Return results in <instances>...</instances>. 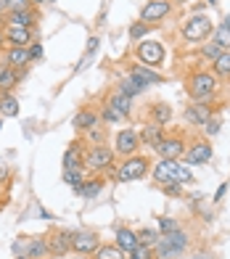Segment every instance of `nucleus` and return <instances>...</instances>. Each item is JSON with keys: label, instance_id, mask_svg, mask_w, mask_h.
I'll use <instances>...</instances> for the list:
<instances>
[{"label": "nucleus", "instance_id": "f257e3e1", "mask_svg": "<svg viewBox=\"0 0 230 259\" xmlns=\"http://www.w3.org/2000/svg\"><path fill=\"white\" fill-rule=\"evenodd\" d=\"M154 180L159 185H167V183H193V175L188 172V167L177 164L175 159H162L154 167Z\"/></svg>", "mask_w": 230, "mask_h": 259}, {"label": "nucleus", "instance_id": "f03ea898", "mask_svg": "<svg viewBox=\"0 0 230 259\" xmlns=\"http://www.w3.org/2000/svg\"><path fill=\"white\" fill-rule=\"evenodd\" d=\"M186 90L196 103H206L217 93V77L212 72H196V74H191Z\"/></svg>", "mask_w": 230, "mask_h": 259}, {"label": "nucleus", "instance_id": "7ed1b4c3", "mask_svg": "<svg viewBox=\"0 0 230 259\" xmlns=\"http://www.w3.org/2000/svg\"><path fill=\"white\" fill-rule=\"evenodd\" d=\"M186 246H188V235L177 228V230L162 235L159 243L154 246V251H156L159 259H172V256H180L182 251H186Z\"/></svg>", "mask_w": 230, "mask_h": 259}, {"label": "nucleus", "instance_id": "20e7f679", "mask_svg": "<svg viewBox=\"0 0 230 259\" xmlns=\"http://www.w3.org/2000/svg\"><path fill=\"white\" fill-rule=\"evenodd\" d=\"M212 32H214L212 19L204 16V14H193L191 19H186V24H182V37L188 42H201V40L209 37Z\"/></svg>", "mask_w": 230, "mask_h": 259}, {"label": "nucleus", "instance_id": "39448f33", "mask_svg": "<svg viewBox=\"0 0 230 259\" xmlns=\"http://www.w3.org/2000/svg\"><path fill=\"white\" fill-rule=\"evenodd\" d=\"M148 175V159L143 156H127L124 159V164L119 167L117 172V180L119 183H132V180H141Z\"/></svg>", "mask_w": 230, "mask_h": 259}, {"label": "nucleus", "instance_id": "423d86ee", "mask_svg": "<svg viewBox=\"0 0 230 259\" xmlns=\"http://www.w3.org/2000/svg\"><path fill=\"white\" fill-rule=\"evenodd\" d=\"M111 164H114V151H109L106 143L87 148V154H85V167L87 169H109Z\"/></svg>", "mask_w": 230, "mask_h": 259}, {"label": "nucleus", "instance_id": "0eeeda50", "mask_svg": "<svg viewBox=\"0 0 230 259\" xmlns=\"http://www.w3.org/2000/svg\"><path fill=\"white\" fill-rule=\"evenodd\" d=\"M98 246H101L98 233H93V230L72 233V251L82 254V256H90V254H96V251H98Z\"/></svg>", "mask_w": 230, "mask_h": 259}, {"label": "nucleus", "instance_id": "6e6552de", "mask_svg": "<svg viewBox=\"0 0 230 259\" xmlns=\"http://www.w3.org/2000/svg\"><path fill=\"white\" fill-rule=\"evenodd\" d=\"M137 58H141L146 66H159L164 61V45L156 42V40H143L137 45Z\"/></svg>", "mask_w": 230, "mask_h": 259}, {"label": "nucleus", "instance_id": "1a4fd4ad", "mask_svg": "<svg viewBox=\"0 0 230 259\" xmlns=\"http://www.w3.org/2000/svg\"><path fill=\"white\" fill-rule=\"evenodd\" d=\"M172 3L169 0H148L141 11V21L143 24H154V21H162L164 16H169Z\"/></svg>", "mask_w": 230, "mask_h": 259}, {"label": "nucleus", "instance_id": "9d476101", "mask_svg": "<svg viewBox=\"0 0 230 259\" xmlns=\"http://www.w3.org/2000/svg\"><path fill=\"white\" fill-rule=\"evenodd\" d=\"M64 169H85V143L79 138L64 151Z\"/></svg>", "mask_w": 230, "mask_h": 259}, {"label": "nucleus", "instance_id": "9b49d317", "mask_svg": "<svg viewBox=\"0 0 230 259\" xmlns=\"http://www.w3.org/2000/svg\"><path fill=\"white\" fill-rule=\"evenodd\" d=\"M69 251H72V233L69 230H53L48 235V254L66 256Z\"/></svg>", "mask_w": 230, "mask_h": 259}, {"label": "nucleus", "instance_id": "f8f14e48", "mask_svg": "<svg viewBox=\"0 0 230 259\" xmlns=\"http://www.w3.org/2000/svg\"><path fill=\"white\" fill-rule=\"evenodd\" d=\"M156 151H159V156H162V159H175L177 161L188 148H186V140H182L180 135H172V138H164L162 143L156 146Z\"/></svg>", "mask_w": 230, "mask_h": 259}, {"label": "nucleus", "instance_id": "ddd939ff", "mask_svg": "<svg viewBox=\"0 0 230 259\" xmlns=\"http://www.w3.org/2000/svg\"><path fill=\"white\" fill-rule=\"evenodd\" d=\"M137 146H141L137 130H119V135H117V154H122L124 159H127V156H135Z\"/></svg>", "mask_w": 230, "mask_h": 259}, {"label": "nucleus", "instance_id": "4468645a", "mask_svg": "<svg viewBox=\"0 0 230 259\" xmlns=\"http://www.w3.org/2000/svg\"><path fill=\"white\" fill-rule=\"evenodd\" d=\"M209 159H212V146L206 143V140H196V143H191V148L186 151L188 164H206Z\"/></svg>", "mask_w": 230, "mask_h": 259}, {"label": "nucleus", "instance_id": "2eb2a0df", "mask_svg": "<svg viewBox=\"0 0 230 259\" xmlns=\"http://www.w3.org/2000/svg\"><path fill=\"white\" fill-rule=\"evenodd\" d=\"M130 77H132V79H135L143 90H146L148 85H159V82H164V77H162V74H156L151 66H132Z\"/></svg>", "mask_w": 230, "mask_h": 259}, {"label": "nucleus", "instance_id": "dca6fc26", "mask_svg": "<svg viewBox=\"0 0 230 259\" xmlns=\"http://www.w3.org/2000/svg\"><path fill=\"white\" fill-rule=\"evenodd\" d=\"M6 40L11 42V48H29L32 29H27V27H8L6 29Z\"/></svg>", "mask_w": 230, "mask_h": 259}, {"label": "nucleus", "instance_id": "f3484780", "mask_svg": "<svg viewBox=\"0 0 230 259\" xmlns=\"http://www.w3.org/2000/svg\"><path fill=\"white\" fill-rule=\"evenodd\" d=\"M186 119L191 124H206L212 119V106H206V103H193L186 109Z\"/></svg>", "mask_w": 230, "mask_h": 259}, {"label": "nucleus", "instance_id": "a211bd4d", "mask_svg": "<svg viewBox=\"0 0 230 259\" xmlns=\"http://www.w3.org/2000/svg\"><path fill=\"white\" fill-rule=\"evenodd\" d=\"M137 138H141V143H146V146H151V148H156L159 143L164 140V130L159 127V124H146L141 133H137Z\"/></svg>", "mask_w": 230, "mask_h": 259}, {"label": "nucleus", "instance_id": "6ab92c4d", "mask_svg": "<svg viewBox=\"0 0 230 259\" xmlns=\"http://www.w3.org/2000/svg\"><path fill=\"white\" fill-rule=\"evenodd\" d=\"M6 27H27V29H32L34 27V14L29 8L27 11H8Z\"/></svg>", "mask_w": 230, "mask_h": 259}, {"label": "nucleus", "instance_id": "aec40b11", "mask_svg": "<svg viewBox=\"0 0 230 259\" xmlns=\"http://www.w3.org/2000/svg\"><path fill=\"white\" fill-rule=\"evenodd\" d=\"M48 254V238H32L24 246V256L27 259H42Z\"/></svg>", "mask_w": 230, "mask_h": 259}, {"label": "nucleus", "instance_id": "412c9836", "mask_svg": "<svg viewBox=\"0 0 230 259\" xmlns=\"http://www.w3.org/2000/svg\"><path fill=\"white\" fill-rule=\"evenodd\" d=\"M151 119H154V124H159V127L169 124V119H172V106L164 103V101L154 103V106H151Z\"/></svg>", "mask_w": 230, "mask_h": 259}, {"label": "nucleus", "instance_id": "4be33fe9", "mask_svg": "<svg viewBox=\"0 0 230 259\" xmlns=\"http://www.w3.org/2000/svg\"><path fill=\"white\" fill-rule=\"evenodd\" d=\"M117 246H119L124 254H130L135 246H137V233H132L130 228H119L117 230Z\"/></svg>", "mask_w": 230, "mask_h": 259}, {"label": "nucleus", "instance_id": "5701e85b", "mask_svg": "<svg viewBox=\"0 0 230 259\" xmlns=\"http://www.w3.org/2000/svg\"><path fill=\"white\" fill-rule=\"evenodd\" d=\"M19 82V69L0 66V93H11Z\"/></svg>", "mask_w": 230, "mask_h": 259}, {"label": "nucleus", "instance_id": "b1692460", "mask_svg": "<svg viewBox=\"0 0 230 259\" xmlns=\"http://www.w3.org/2000/svg\"><path fill=\"white\" fill-rule=\"evenodd\" d=\"M109 106H111L114 111H119L122 116H127V114H130V109H132V98L122 96V93L117 90V93H111V96H109Z\"/></svg>", "mask_w": 230, "mask_h": 259}, {"label": "nucleus", "instance_id": "393cba45", "mask_svg": "<svg viewBox=\"0 0 230 259\" xmlns=\"http://www.w3.org/2000/svg\"><path fill=\"white\" fill-rule=\"evenodd\" d=\"M19 114V101L14 93H0V116H16Z\"/></svg>", "mask_w": 230, "mask_h": 259}, {"label": "nucleus", "instance_id": "a878e982", "mask_svg": "<svg viewBox=\"0 0 230 259\" xmlns=\"http://www.w3.org/2000/svg\"><path fill=\"white\" fill-rule=\"evenodd\" d=\"M212 72H214V77H230V51H222L220 56L214 58Z\"/></svg>", "mask_w": 230, "mask_h": 259}, {"label": "nucleus", "instance_id": "bb28decb", "mask_svg": "<svg viewBox=\"0 0 230 259\" xmlns=\"http://www.w3.org/2000/svg\"><path fill=\"white\" fill-rule=\"evenodd\" d=\"M96 111H90V109H82L77 116H74V130H79V133H85V130L90 127H96Z\"/></svg>", "mask_w": 230, "mask_h": 259}, {"label": "nucleus", "instance_id": "cd10ccee", "mask_svg": "<svg viewBox=\"0 0 230 259\" xmlns=\"http://www.w3.org/2000/svg\"><path fill=\"white\" fill-rule=\"evenodd\" d=\"M101 191H103V180H98V178L96 180H85L82 185L77 188V193L82 196V198H96Z\"/></svg>", "mask_w": 230, "mask_h": 259}, {"label": "nucleus", "instance_id": "c85d7f7f", "mask_svg": "<svg viewBox=\"0 0 230 259\" xmlns=\"http://www.w3.org/2000/svg\"><path fill=\"white\" fill-rule=\"evenodd\" d=\"M29 61V48H11L8 51V66L11 69H19Z\"/></svg>", "mask_w": 230, "mask_h": 259}, {"label": "nucleus", "instance_id": "c756f323", "mask_svg": "<svg viewBox=\"0 0 230 259\" xmlns=\"http://www.w3.org/2000/svg\"><path fill=\"white\" fill-rule=\"evenodd\" d=\"M96 259H127V254H124L117 243H114V246H109V243H106V246H98Z\"/></svg>", "mask_w": 230, "mask_h": 259}, {"label": "nucleus", "instance_id": "7c9ffc66", "mask_svg": "<svg viewBox=\"0 0 230 259\" xmlns=\"http://www.w3.org/2000/svg\"><path fill=\"white\" fill-rule=\"evenodd\" d=\"M119 93H122V96H127V98H135V96H141V93H143V88L127 74V77L119 82Z\"/></svg>", "mask_w": 230, "mask_h": 259}, {"label": "nucleus", "instance_id": "2f4dec72", "mask_svg": "<svg viewBox=\"0 0 230 259\" xmlns=\"http://www.w3.org/2000/svg\"><path fill=\"white\" fill-rule=\"evenodd\" d=\"M159 238H162V233L159 230H154V228H143L141 233H137V243H143V246H154L159 243Z\"/></svg>", "mask_w": 230, "mask_h": 259}, {"label": "nucleus", "instance_id": "473e14b6", "mask_svg": "<svg viewBox=\"0 0 230 259\" xmlns=\"http://www.w3.org/2000/svg\"><path fill=\"white\" fill-rule=\"evenodd\" d=\"M64 183L72 185L74 191H77V188L85 183V172L82 169H64Z\"/></svg>", "mask_w": 230, "mask_h": 259}, {"label": "nucleus", "instance_id": "72a5a7b5", "mask_svg": "<svg viewBox=\"0 0 230 259\" xmlns=\"http://www.w3.org/2000/svg\"><path fill=\"white\" fill-rule=\"evenodd\" d=\"M214 42L220 45L222 51H230V29L217 27V29H214Z\"/></svg>", "mask_w": 230, "mask_h": 259}, {"label": "nucleus", "instance_id": "f704fd0d", "mask_svg": "<svg viewBox=\"0 0 230 259\" xmlns=\"http://www.w3.org/2000/svg\"><path fill=\"white\" fill-rule=\"evenodd\" d=\"M127 259H154V249H151V246L137 243L135 249L130 251V256H127Z\"/></svg>", "mask_w": 230, "mask_h": 259}, {"label": "nucleus", "instance_id": "c9c22d12", "mask_svg": "<svg viewBox=\"0 0 230 259\" xmlns=\"http://www.w3.org/2000/svg\"><path fill=\"white\" fill-rule=\"evenodd\" d=\"M220 53H222V48H220V45H217L214 40H212L209 45H204V48H201V56H204V58H209V61H214V58L220 56Z\"/></svg>", "mask_w": 230, "mask_h": 259}, {"label": "nucleus", "instance_id": "e433bc0d", "mask_svg": "<svg viewBox=\"0 0 230 259\" xmlns=\"http://www.w3.org/2000/svg\"><path fill=\"white\" fill-rule=\"evenodd\" d=\"M87 133H90V140H93V146H101L103 140H106V135H109V130H101V127H90Z\"/></svg>", "mask_w": 230, "mask_h": 259}, {"label": "nucleus", "instance_id": "4c0bfd02", "mask_svg": "<svg viewBox=\"0 0 230 259\" xmlns=\"http://www.w3.org/2000/svg\"><path fill=\"white\" fill-rule=\"evenodd\" d=\"M172 230H177V222H175V220H169V217L159 220V233H162V235H167V233H172Z\"/></svg>", "mask_w": 230, "mask_h": 259}, {"label": "nucleus", "instance_id": "58836bf2", "mask_svg": "<svg viewBox=\"0 0 230 259\" xmlns=\"http://www.w3.org/2000/svg\"><path fill=\"white\" fill-rule=\"evenodd\" d=\"M148 27H151V24H143V21H137V24L130 27V37H132V40H141L143 34L148 32Z\"/></svg>", "mask_w": 230, "mask_h": 259}, {"label": "nucleus", "instance_id": "ea45409f", "mask_svg": "<svg viewBox=\"0 0 230 259\" xmlns=\"http://www.w3.org/2000/svg\"><path fill=\"white\" fill-rule=\"evenodd\" d=\"M101 116H103V122H122V119H124V116H122L119 111H114L111 106H106V109L101 111Z\"/></svg>", "mask_w": 230, "mask_h": 259}, {"label": "nucleus", "instance_id": "a19ab883", "mask_svg": "<svg viewBox=\"0 0 230 259\" xmlns=\"http://www.w3.org/2000/svg\"><path fill=\"white\" fill-rule=\"evenodd\" d=\"M204 133L206 135H217V133H220V119H209L204 124Z\"/></svg>", "mask_w": 230, "mask_h": 259}, {"label": "nucleus", "instance_id": "79ce46f5", "mask_svg": "<svg viewBox=\"0 0 230 259\" xmlns=\"http://www.w3.org/2000/svg\"><path fill=\"white\" fill-rule=\"evenodd\" d=\"M29 0H8V11H27Z\"/></svg>", "mask_w": 230, "mask_h": 259}, {"label": "nucleus", "instance_id": "37998d69", "mask_svg": "<svg viewBox=\"0 0 230 259\" xmlns=\"http://www.w3.org/2000/svg\"><path fill=\"white\" fill-rule=\"evenodd\" d=\"M34 58H42V45L29 42V61H34Z\"/></svg>", "mask_w": 230, "mask_h": 259}, {"label": "nucleus", "instance_id": "c03bdc74", "mask_svg": "<svg viewBox=\"0 0 230 259\" xmlns=\"http://www.w3.org/2000/svg\"><path fill=\"white\" fill-rule=\"evenodd\" d=\"M162 188H164L167 196H180V183H167V185H162Z\"/></svg>", "mask_w": 230, "mask_h": 259}, {"label": "nucleus", "instance_id": "a18cd8bd", "mask_svg": "<svg viewBox=\"0 0 230 259\" xmlns=\"http://www.w3.org/2000/svg\"><path fill=\"white\" fill-rule=\"evenodd\" d=\"M225 191H227V185H220V191H217V196H214V198H217V201H220V198L225 196Z\"/></svg>", "mask_w": 230, "mask_h": 259}, {"label": "nucleus", "instance_id": "49530a36", "mask_svg": "<svg viewBox=\"0 0 230 259\" xmlns=\"http://www.w3.org/2000/svg\"><path fill=\"white\" fill-rule=\"evenodd\" d=\"M3 11H8V0H0V14H3Z\"/></svg>", "mask_w": 230, "mask_h": 259}, {"label": "nucleus", "instance_id": "de8ad7c7", "mask_svg": "<svg viewBox=\"0 0 230 259\" xmlns=\"http://www.w3.org/2000/svg\"><path fill=\"white\" fill-rule=\"evenodd\" d=\"M220 27H225V29H230V16H225V19H222V24H220Z\"/></svg>", "mask_w": 230, "mask_h": 259}, {"label": "nucleus", "instance_id": "09e8293b", "mask_svg": "<svg viewBox=\"0 0 230 259\" xmlns=\"http://www.w3.org/2000/svg\"><path fill=\"white\" fill-rule=\"evenodd\" d=\"M175 3H191V0H175Z\"/></svg>", "mask_w": 230, "mask_h": 259}, {"label": "nucleus", "instance_id": "8fccbe9b", "mask_svg": "<svg viewBox=\"0 0 230 259\" xmlns=\"http://www.w3.org/2000/svg\"><path fill=\"white\" fill-rule=\"evenodd\" d=\"M0 130H3V116H0Z\"/></svg>", "mask_w": 230, "mask_h": 259}, {"label": "nucleus", "instance_id": "3c124183", "mask_svg": "<svg viewBox=\"0 0 230 259\" xmlns=\"http://www.w3.org/2000/svg\"><path fill=\"white\" fill-rule=\"evenodd\" d=\"M32 3H42V0H32Z\"/></svg>", "mask_w": 230, "mask_h": 259}, {"label": "nucleus", "instance_id": "603ef678", "mask_svg": "<svg viewBox=\"0 0 230 259\" xmlns=\"http://www.w3.org/2000/svg\"><path fill=\"white\" fill-rule=\"evenodd\" d=\"M16 259H27V256H16Z\"/></svg>", "mask_w": 230, "mask_h": 259}, {"label": "nucleus", "instance_id": "864d4df0", "mask_svg": "<svg viewBox=\"0 0 230 259\" xmlns=\"http://www.w3.org/2000/svg\"><path fill=\"white\" fill-rule=\"evenodd\" d=\"M154 259H159V256H154Z\"/></svg>", "mask_w": 230, "mask_h": 259}, {"label": "nucleus", "instance_id": "5fc2aeb1", "mask_svg": "<svg viewBox=\"0 0 230 259\" xmlns=\"http://www.w3.org/2000/svg\"><path fill=\"white\" fill-rule=\"evenodd\" d=\"M51 3H53V0H51Z\"/></svg>", "mask_w": 230, "mask_h": 259}]
</instances>
